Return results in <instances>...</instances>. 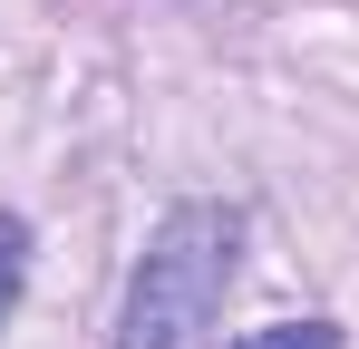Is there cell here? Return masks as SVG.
Returning a JSON list of instances; mask_svg holds the SVG:
<instances>
[{
    "label": "cell",
    "mask_w": 359,
    "mask_h": 349,
    "mask_svg": "<svg viewBox=\"0 0 359 349\" xmlns=\"http://www.w3.org/2000/svg\"><path fill=\"white\" fill-rule=\"evenodd\" d=\"M233 242H243L233 204H175L146 242V262L126 272L117 349H204L214 310H224V282H233Z\"/></svg>",
    "instance_id": "cell-1"
},
{
    "label": "cell",
    "mask_w": 359,
    "mask_h": 349,
    "mask_svg": "<svg viewBox=\"0 0 359 349\" xmlns=\"http://www.w3.org/2000/svg\"><path fill=\"white\" fill-rule=\"evenodd\" d=\"M243 349H330V330L320 320H282V330H262V340H243Z\"/></svg>",
    "instance_id": "cell-3"
},
{
    "label": "cell",
    "mask_w": 359,
    "mask_h": 349,
    "mask_svg": "<svg viewBox=\"0 0 359 349\" xmlns=\"http://www.w3.org/2000/svg\"><path fill=\"white\" fill-rule=\"evenodd\" d=\"M20 282H29V224L0 214V320L20 310Z\"/></svg>",
    "instance_id": "cell-2"
}]
</instances>
